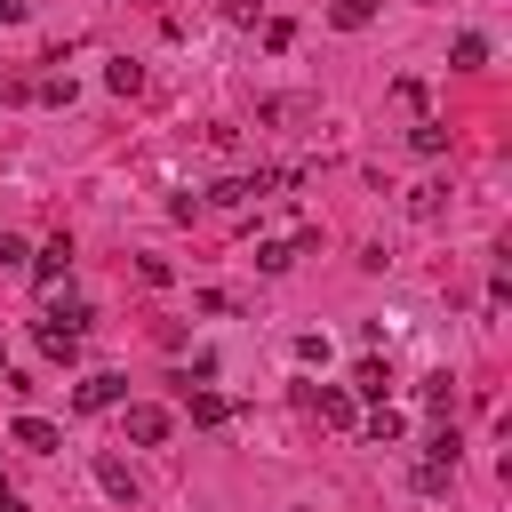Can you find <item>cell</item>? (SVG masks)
<instances>
[{"mask_svg": "<svg viewBox=\"0 0 512 512\" xmlns=\"http://www.w3.org/2000/svg\"><path fill=\"white\" fill-rule=\"evenodd\" d=\"M120 400H128V376H112V368H96V376L72 384V408H80V416H104V408H120Z\"/></svg>", "mask_w": 512, "mask_h": 512, "instance_id": "obj_1", "label": "cell"}, {"mask_svg": "<svg viewBox=\"0 0 512 512\" xmlns=\"http://www.w3.org/2000/svg\"><path fill=\"white\" fill-rule=\"evenodd\" d=\"M32 280H40V288H64V280H72V240H64V232L32 248Z\"/></svg>", "mask_w": 512, "mask_h": 512, "instance_id": "obj_2", "label": "cell"}, {"mask_svg": "<svg viewBox=\"0 0 512 512\" xmlns=\"http://www.w3.org/2000/svg\"><path fill=\"white\" fill-rule=\"evenodd\" d=\"M120 432H128L136 448H160V440H168V408H152V400H136V408H120Z\"/></svg>", "mask_w": 512, "mask_h": 512, "instance_id": "obj_3", "label": "cell"}, {"mask_svg": "<svg viewBox=\"0 0 512 512\" xmlns=\"http://www.w3.org/2000/svg\"><path fill=\"white\" fill-rule=\"evenodd\" d=\"M312 416H320L328 432H352V424H360V408H352L344 384H320V392H312Z\"/></svg>", "mask_w": 512, "mask_h": 512, "instance_id": "obj_4", "label": "cell"}, {"mask_svg": "<svg viewBox=\"0 0 512 512\" xmlns=\"http://www.w3.org/2000/svg\"><path fill=\"white\" fill-rule=\"evenodd\" d=\"M8 440H16L24 456H56V448H64V432H56L48 416H16V424H8Z\"/></svg>", "mask_w": 512, "mask_h": 512, "instance_id": "obj_5", "label": "cell"}, {"mask_svg": "<svg viewBox=\"0 0 512 512\" xmlns=\"http://www.w3.org/2000/svg\"><path fill=\"white\" fill-rule=\"evenodd\" d=\"M16 96H32V104L64 112V104H72V80H64V72H40V80H16Z\"/></svg>", "mask_w": 512, "mask_h": 512, "instance_id": "obj_6", "label": "cell"}, {"mask_svg": "<svg viewBox=\"0 0 512 512\" xmlns=\"http://www.w3.org/2000/svg\"><path fill=\"white\" fill-rule=\"evenodd\" d=\"M184 400H192V424H200V432H216V424H232V400H224V392H208V384L192 392V384H184Z\"/></svg>", "mask_w": 512, "mask_h": 512, "instance_id": "obj_7", "label": "cell"}, {"mask_svg": "<svg viewBox=\"0 0 512 512\" xmlns=\"http://www.w3.org/2000/svg\"><path fill=\"white\" fill-rule=\"evenodd\" d=\"M96 488H104L112 504H136V472H128L120 456H96Z\"/></svg>", "mask_w": 512, "mask_h": 512, "instance_id": "obj_8", "label": "cell"}, {"mask_svg": "<svg viewBox=\"0 0 512 512\" xmlns=\"http://www.w3.org/2000/svg\"><path fill=\"white\" fill-rule=\"evenodd\" d=\"M352 392H360V400H376V408H384V392H392V368H384V360H376V352H368V360H360V368H352Z\"/></svg>", "mask_w": 512, "mask_h": 512, "instance_id": "obj_9", "label": "cell"}, {"mask_svg": "<svg viewBox=\"0 0 512 512\" xmlns=\"http://www.w3.org/2000/svg\"><path fill=\"white\" fill-rule=\"evenodd\" d=\"M256 120H264V128H288V120H312V96H272V104H256Z\"/></svg>", "mask_w": 512, "mask_h": 512, "instance_id": "obj_10", "label": "cell"}, {"mask_svg": "<svg viewBox=\"0 0 512 512\" xmlns=\"http://www.w3.org/2000/svg\"><path fill=\"white\" fill-rule=\"evenodd\" d=\"M32 336H40V352H48V360H64V368L80 360V336H72V328H56V320H40Z\"/></svg>", "mask_w": 512, "mask_h": 512, "instance_id": "obj_11", "label": "cell"}, {"mask_svg": "<svg viewBox=\"0 0 512 512\" xmlns=\"http://www.w3.org/2000/svg\"><path fill=\"white\" fill-rule=\"evenodd\" d=\"M440 208H448V184H408V216L416 224H432Z\"/></svg>", "mask_w": 512, "mask_h": 512, "instance_id": "obj_12", "label": "cell"}, {"mask_svg": "<svg viewBox=\"0 0 512 512\" xmlns=\"http://www.w3.org/2000/svg\"><path fill=\"white\" fill-rule=\"evenodd\" d=\"M360 432H368L376 448H392V440H400L408 424H400V408H368V416H360Z\"/></svg>", "mask_w": 512, "mask_h": 512, "instance_id": "obj_13", "label": "cell"}, {"mask_svg": "<svg viewBox=\"0 0 512 512\" xmlns=\"http://www.w3.org/2000/svg\"><path fill=\"white\" fill-rule=\"evenodd\" d=\"M448 480H456V472H448V464H432V456H416V472H408V488H416V496H448Z\"/></svg>", "mask_w": 512, "mask_h": 512, "instance_id": "obj_14", "label": "cell"}, {"mask_svg": "<svg viewBox=\"0 0 512 512\" xmlns=\"http://www.w3.org/2000/svg\"><path fill=\"white\" fill-rule=\"evenodd\" d=\"M448 64H456V72H480V64H488V40H480V32H456Z\"/></svg>", "mask_w": 512, "mask_h": 512, "instance_id": "obj_15", "label": "cell"}, {"mask_svg": "<svg viewBox=\"0 0 512 512\" xmlns=\"http://www.w3.org/2000/svg\"><path fill=\"white\" fill-rule=\"evenodd\" d=\"M48 320H56V328H72V336H88V320H96V312H88L80 296H56V304H48Z\"/></svg>", "mask_w": 512, "mask_h": 512, "instance_id": "obj_16", "label": "cell"}, {"mask_svg": "<svg viewBox=\"0 0 512 512\" xmlns=\"http://www.w3.org/2000/svg\"><path fill=\"white\" fill-rule=\"evenodd\" d=\"M104 88H112V96H136V88H144V64H136V56H120V64L104 72Z\"/></svg>", "mask_w": 512, "mask_h": 512, "instance_id": "obj_17", "label": "cell"}, {"mask_svg": "<svg viewBox=\"0 0 512 512\" xmlns=\"http://www.w3.org/2000/svg\"><path fill=\"white\" fill-rule=\"evenodd\" d=\"M408 144H416L424 160H440V152H448V128H440V120H416V128H408Z\"/></svg>", "mask_w": 512, "mask_h": 512, "instance_id": "obj_18", "label": "cell"}, {"mask_svg": "<svg viewBox=\"0 0 512 512\" xmlns=\"http://www.w3.org/2000/svg\"><path fill=\"white\" fill-rule=\"evenodd\" d=\"M296 264V240H256V272H288Z\"/></svg>", "mask_w": 512, "mask_h": 512, "instance_id": "obj_19", "label": "cell"}, {"mask_svg": "<svg viewBox=\"0 0 512 512\" xmlns=\"http://www.w3.org/2000/svg\"><path fill=\"white\" fill-rule=\"evenodd\" d=\"M368 16H376V0H336V8H328V24H336V32H360Z\"/></svg>", "mask_w": 512, "mask_h": 512, "instance_id": "obj_20", "label": "cell"}, {"mask_svg": "<svg viewBox=\"0 0 512 512\" xmlns=\"http://www.w3.org/2000/svg\"><path fill=\"white\" fill-rule=\"evenodd\" d=\"M200 208H248V184L240 176H224V184H208V200Z\"/></svg>", "mask_w": 512, "mask_h": 512, "instance_id": "obj_21", "label": "cell"}, {"mask_svg": "<svg viewBox=\"0 0 512 512\" xmlns=\"http://www.w3.org/2000/svg\"><path fill=\"white\" fill-rule=\"evenodd\" d=\"M448 400H456V376H448V368H440V376H424V408H432V416H448Z\"/></svg>", "mask_w": 512, "mask_h": 512, "instance_id": "obj_22", "label": "cell"}, {"mask_svg": "<svg viewBox=\"0 0 512 512\" xmlns=\"http://www.w3.org/2000/svg\"><path fill=\"white\" fill-rule=\"evenodd\" d=\"M136 280H144V288H168L176 272H168V256H136Z\"/></svg>", "mask_w": 512, "mask_h": 512, "instance_id": "obj_23", "label": "cell"}, {"mask_svg": "<svg viewBox=\"0 0 512 512\" xmlns=\"http://www.w3.org/2000/svg\"><path fill=\"white\" fill-rule=\"evenodd\" d=\"M0 264H8V272H24V264H32V248H24L16 232H0Z\"/></svg>", "mask_w": 512, "mask_h": 512, "instance_id": "obj_24", "label": "cell"}, {"mask_svg": "<svg viewBox=\"0 0 512 512\" xmlns=\"http://www.w3.org/2000/svg\"><path fill=\"white\" fill-rule=\"evenodd\" d=\"M216 8H224V24H256V8H264V0H216Z\"/></svg>", "mask_w": 512, "mask_h": 512, "instance_id": "obj_25", "label": "cell"}, {"mask_svg": "<svg viewBox=\"0 0 512 512\" xmlns=\"http://www.w3.org/2000/svg\"><path fill=\"white\" fill-rule=\"evenodd\" d=\"M32 16V0H0V24H24Z\"/></svg>", "mask_w": 512, "mask_h": 512, "instance_id": "obj_26", "label": "cell"}, {"mask_svg": "<svg viewBox=\"0 0 512 512\" xmlns=\"http://www.w3.org/2000/svg\"><path fill=\"white\" fill-rule=\"evenodd\" d=\"M0 512H24V496H16V488H8V496H0Z\"/></svg>", "mask_w": 512, "mask_h": 512, "instance_id": "obj_27", "label": "cell"}, {"mask_svg": "<svg viewBox=\"0 0 512 512\" xmlns=\"http://www.w3.org/2000/svg\"><path fill=\"white\" fill-rule=\"evenodd\" d=\"M0 368H8V352H0Z\"/></svg>", "mask_w": 512, "mask_h": 512, "instance_id": "obj_28", "label": "cell"}, {"mask_svg": "<svg viewBox=\"0 0 512 512\" xmlns=\"http://www.w3.org/2000/svg\"><path fill=\"white\" fill-rule=\"evenodd\" d=\"M0 496H8V480H0Z\"/></svg>", "mask_w": 512, "mask_h": 512, "instance_id": "obj_29", "label": "cell"}]
</instances>
